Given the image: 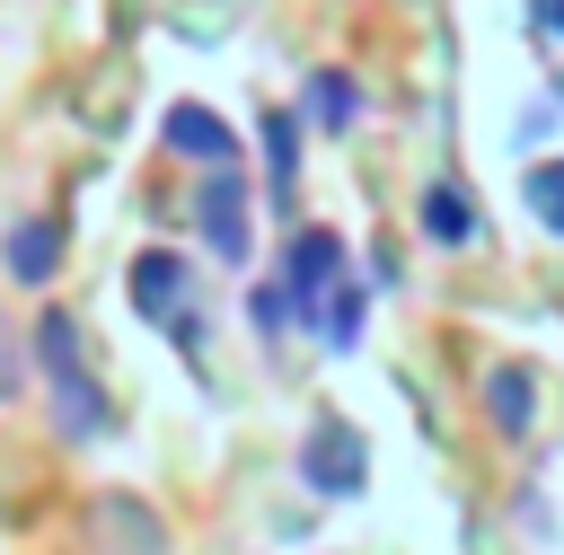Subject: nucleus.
<instances>
[{"label":"nucleus","instance_id":"nucleus-8","mask_svg":"<svg viewBox=\"0 0 564 555\" xmlns=\"http://www.w3.org/2000/svg\"><path fill=\"white\" fill-rule=\"evenodd\" d=\"M485 405H494V423H502V432H529V405H538V396H529V379H520V370H494V379H485Z\"/></svg>","mask_w":564,"mask_h":555},{"label":"nucleus","instance_id":"nucleus-13","mask_svg":"<svg viewBox=\"0 0 564 555\" xmlns=\"http://www.w3.org/2000/svg\"><path fill=\"white\" fill-rule=\"evenodd\" d=\"M538 26H546V35L564 44V0H538Z\"/></svg>","mask_w":564,"mask_h":555},{"label":"nucleus","instance_id":"nucleus-11","mask_svg":"<svg viewBox=\"0 0 564 555\" xmlns=\"http://www.w3.org/2000/svg\"><path fill=\"white\" fill-rule=\"evenodd\" d=\"M361 335V291L352 282H335V317H326V344H352Z\"/></svg>","mask_w":564,"mask_h":555},{"label":"nucleus","instance_id":"nucleus-6","mask_svg":"<svg viewBox=\"0 0 564 555\" xmlns=\"http://www.w3.org/2000/svg\"><path fill=\"white\" fill-rule=\"evenodd\" d=\"M203 229H212L220 255H247V220H238V185H229V176L203 194Z\"/></svg>","mask_w":564,"mask_h":555},{"label":"nucleus","instance_id":"nucleus-10","mask_svg":"<svg viewBox=\"0 0 564 555\" xmlns=\"http://www.w3.org/2000/svg\"><path fill=\"white\" fill-rule=\"evenodd\" d=\"M308 106H317V115H326V123H352V115H361V97H352V88H344V79H335V70H326V79H317V88H308Z\"/></svg>","mask_w":564,"mask_h":555},{"label":"nucleus","instance_id":"nucleus-2","mask_svg":"<svg viewBox=\"0 0 564 555\" xmlns=\"http://www.w3.org/2000/svg\"><path fill=\"white\" fill-rule=\"evenodd\" d=\"M300 476H308L317 493H352V485H361V440H352L344 423H317V440L300 449Z\"/></svg>","mask_w":564,"mask_h":555},{"label":"nucleus","instance_id":"nucleus-7","mask_svg":"<svg viewBox=\"0 0 564 555\" xmlns=\"http://www.w3.org/2000/svg\"><path fill=\"white\" fill-rule=\"evenodd\" d=\"M520 194H529V211H538V220L564 238V159H538V167L520 176Z\"/></svg>","mask_w":564,"mask_h":555},{"label":"nucleus","instance_id":"nucleus-1","mask_svg":"<svg viewBox=\"0 0 564 555\" xmlns=\"http://www.w3.org/2000/svg\"><path fill=\"white\" fill-rule=\"evenodd\" d=\"M335 264H344V238H335V229H308V238L291 247V282H282V291H291V308H308V317H317V300L335 291Z\"/></svg>","mask_w":564,"mask_h":555},{"label":"nucleus","instance_id":"nucleus-12","mask_svg":"<svg viewBox=\"0 0 564 555\" xmlns=\"http://www.w3.org/2000/svg\"><path fill=\"white\" fill-rule=\"evenodd\" d=\"M264 150H273V185H282V176L300 167V150H291V115H273V123H264Z\"/></svg>","mask_w":564,"mask_h":555},{"label":"nucleus","instance_id":"nucleus-3","mask_svg":"<svg viewBox=\"0 0 564 555\" xmlns=\"http://www.w3.org/2000/svg\"><path fill=\"white\" fill-rule=\"evenodd\" d=\"M167 150L176 159H203V167H229L238 159V132L220 115H203V106H167Z\"/></svg>","mask_w":564,"mask_h":555},{"label":"nucleus","instance_id":"nucleus-4","mask_svg":"<svg viewBox=\"0 0 564 555\" xmlns=\"http://www.w3.org/2000/svg\"><path fill=\"white\" fill-rule=\"evenodd\" d=\"M132 308H150L159 326L185 335V264H176V255H141V264H132Z\"/></svg>","mask_w":564,"mask_h":555},{"label":"nucleus","instance_id":"nucleus-5","mask_svg":"<svg viewBox=\"0 0 564 555\" xmlns=\"http://www.w3.org/2000/svg\"><path fill=\"white\" fill-rule=\"evenodd\" d=\"M423 238H432V247H476V203H467L458 185H432V194H423Z\"/></svg>","mask_w":564,"mask_h":555},{"label":"nucleus","instance_id":"nucleus-9","mask_svg":"<svg viewBox=\"0 0 564 555\" xmlns=\"http://www.w3.org/2000/svg\"><path fill=\"white\" fill-rule=\"evenodd\" d=\"M53 247H62V229H44V220H35V229H18V238H9V264H18L26 282H44V273H53Z\"/></svg>","mask_w":564,"mask_h":555}]
</instances>
